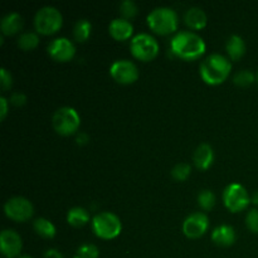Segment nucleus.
Instances as JSON below:
<instances>
[{
    "label": "nucleus",
    "instance_id": "nucleus-1",
    "mask_svg": "<svg viewBox=\"0 0 258 258\" xmlns=\"http://www.w3.org/2000/svg\"><path fill=\"white\" fill-rule=\"evenodd\" d=\"M206 49L207 45L203 38L189 30L178 32L170 40V50L181 59H197L204 54Z\"/></svg>",
    "mask_w": 258,
    "mask_h": 258
},
{
    "label": "nucleus",
    "instance_id": "nucleus-2",
    "mask_svg": "<svg viewBox=\"0 0 258 258\" xmlns=\"http://www.w3.org/2000/svg\"><path fill=\"white\" fill-rule=\"evenodd\" d=\"M232 71V63L229 58L226 55L213 53L209 54L199 67L202 80L206 83L212 86H217L223 83L228 78Z\"/></svg>",
    "mask_w": 258,
    "mask_h": 258
},
{
    "label": "nucleus",
    "instance_id": "nucleus-3",
    "mask_svg": "<svg viewBox=\"0 0 258 258\" xmlns=\"http://www.w3.org/2000/svg\"><path fill=\"white\" fill-rule=\"evenodd\" d=\"M148 25L153 32L160 35L171 34L178 29L179 18L174 9L168 7H158L148 14Z\"/></svg>",
    "mask_w": 258,
    "mask_h": 258
},
{
    "label": "nucleus",
    "instance_id": "nucleus-4",
    "mask_svg": "<svg viewBox=\"0 0 258 258\" xmlns=\"http://www.w3.org/2000/svg\"><path fill=\"white\" fill-rule=\"evenodd\" d=\"M92 229L98 238L113 239L122 231V223L112 212H100L92 218Z\"/></svg>",
    "mask_w": 258,
    "mask_h": 258
},
{
    "label": "nucleus",
    "instance_id": "nucleus-5",
    "mask_svg": "<svg viewBox=\"0 0 258 258\" xmlns=\"http://www.w3.org/2000/svg\"><path fill=\"white\" fill-rule=\"evenodd\" d=\"M63 24V17L59 10L54 7H43L35 13L34 27L40 34L50 35L60 29Z\"/></svg>",
    "mask_w": 258,
    "mask_h": 258
},
{
    "label": "nucleus",
    "instance_id": "nucleus-6",
    "mask_svg": "<svg viewBox=\"0 0 258 258\" xmlns=\"http://www.w3.org/2000/svg\"><path fill=\"white\" fill-rule=\"evenodd\" d=\"M53 128L59 135L70 136L77 133L81 125V117L77 111L70 106H63L55 110L52 117Z\"/></svg>",
    "mask_w": 258,
    "mask_h": 258
},
{
    "label": "nucleus",
    "instance_id": "nucleus-7",
    "mask_svg": "<svg viewBox=\"0 0 258 258\" xmlns=\"http://www.w3.org/2000/svg\"><path fill=\"white\" fill-rule=\"evenodd\" d=\"M130 50L135 58L149 62L158 55L159 43L151 34L139 33L131 39Z\"/></svg>",
    "mask_w": 258,
    "mask_h": 258
},
{
    "label": "nucleus",
    "instance_id": "nucleus-8",
    "mask_svg": "<svg viewBox=\"0 0 258 258\" xmlns=\"http://www.w3.org/2000/svg\"><path fill=\"white\" fill-rule=\"evenodd\" d=\"M223 203L232 213H238L248 207L251 197L242 184L232 183L223 190Z\"/></svg>",
    "mask_w": 258,
    "mask_h": 258
},
{
    "label": "nucleus",
    "instance_id": "nucleus-9",
    "mask_svg": "<svg viewBox=\"0 0 258 258\" xmlns=\"http://www.w3.org/2000/svg\"><path fill=\"white\" fill-rule=\"evenodd\" d=\"M5 216L14 222L29 221L34 213V207L29 199L24 197H13L4 204Z\"/></svg>",
    "mask_w": 258,
    "mask_h": 258
},
{
    "label": "nucleus",
    "instance_id": "nucleus-10",
    "mask_svg": "<svg viewBox=\"0 0 258 258\" xmlns=\"http://www.w3.org/2000/svg\"><path fill=\"white\" fill-rule=\"evenodd\" d=\"M110 75L121 85H131L139 78V68L128 59H117L111 64Z\"/></svg>",
    "mask_w": 258,
    "mask_h": 258
},
{
    "label": "nucleus",
    "instance_id": "nucleus-11",
    "mask_svg": "<svg viewBox=\"0 0 258 258\" xmlns=\"http://www.w3.org/2000/svg\"><path fill=\"white\" fill-rule=\"evenodd\" d=\"M209 227V219L207 214L202 213V212H196L191 213L184 219L183 222V233L185 234L188 238L197 239L201 238Z\"/></svg>",
    "mask_w": 258,
    "mask_h": 258
},
{
    "label": "nucleus",
    "instance_id": "nucleus-12",
    "mask_svg": "<svg viewBox=\"0 0 258 258\" xmlns=\"http://www.w3.org/2000/svg\"><path fill=\"white\" fill-rule=\"evenodd\" d=\"M48 54L57 62H67L76 54V47L71 39L66 37H58L48 44Z\"/></svg>",
    "mask_w": 258,
    "mask_h": 258
},
{
    "label": "nucleus",
    "instance_id": "nucleus-13",
    "mask_svg": "<svg viewBox=\"0 0 258 258\" xmlns=\"http://www.w3.org/2000/svg\"><path fill=\"white\" fill-rule=\"evenodd\" d=\"M23 248L22 237L14 229H4L0 234V251L7 258H18Z\"/></svg>",
    "mask_w": 258,
    "mask_h": 258
},
{
    "label": "nucleus",
    "instance_id": "nucleus-14",
    "mask_svg": "<svg viewBox=\"0 0 258 258\" xmlns=\"http://www.w3.org/2000/svg\"><path fill=\"white\" fill-rule=\"evenodd\" d=\"M194 165L199 169V170H207L212 166L214 161V151L209 144L203 143L199 144L197 146L196 151L193 155Z\"/></svg>",
    "mask_w": 258,
    "mask_h": 258
},
{
    "label": "nucleus",
    "instance_id": "nucleus-15",
    "mask_svg": "<svg viewBox=\"0 0 258 258\" xmlns=\"http://www.w3.org/2000/svg\"><path fill=\"white\" fill-rule=\"evenodd\" d=\"M108 32L111 37L116 40H126L133 35L134 25L130 20L123 18H116L108 25Z\"/></svg>",
    "mask_w": 258,
    "mask_h": 258
},
{
    "label": "nucleus",
    "instance_id": "nucleus-16",
    "mask_svg": "<svg viewBox=\"0 0 258 258\" xmlns=\"http://www.w3.org/2000/svg\"><path fill=\"white\" fill-rule=\"evenodd\" d=\"M236 231L232 226L222 224L216 227L212 232V241L221 247H229L236 242Z\"/></svg>",
    "mask_w": 258,
    "mask_h": 258
},
{
    "label": "nucleus",
    "instance_id": "nucleus-17",
    "mask_svg": "<svg viewBox=\"0 0 258 258\" xmlns=\"http://www.w3.org/2000/svg\"><path fill=\"white\" fill-rule=\"evenodd\" d=\"M23 18L19 13L10 12L2 18L0 22V29L3 35H14L22 29Z\"/></svg>",
    "mask_w": 258,
    "mask_h": 258
},
{
    "label": "nucleus",
    "instance_id": "nucleus-18",
    "mask_svg": "<svg viewBox=\"0 0 258 258\" xmlns=\"http://www.w3.org/2000/svg\"><path fill=\"white\" fill-rule=\"evenodd\" d=\"M184 22L191 29H203L208 22V17H207L206 12L199 7H191L189 8L184 15Z\"/></svg>",
    "mask_w": 258,
    "mask_h": 258
},
{
    "label": "nucleus",
    "instance_id": "nucleus-19",
    "mask_svg": "<svg viewBox=\"0 0 258 258\" xmlns=\"http://www.w3.org/2000/svg\"><path fill=\"white\" fill-rule=\"evenodd\" d=\"M226 49L229 59L238 60L246 53V43L238 34H232L226 43Z\"/></svg>",
    "mask_w": 258,
    "mask_h": 258
},
{
    "label": "nucleus",
    "instance_id": "nucleus-20",
    "mask_svg": "<svg viewBox=\"0 0 258 258\" xmlns=\"http://www.w3.org/2000/svg\"><path fill=\"white\" fill-rule=\"evenodd\" d=\"M90 212L82 207H73L67 213V222L73 227H83L90 222Z\"/></svg>",
    "mask_w": 258,
    "mask_h": 258
},
{
    "label": "nucleus",
    "instance_id": "nucleus-21",
    "mask_svg": "<svg viewBox=\"0 0 258 258\" xmlns=\"http://www.w3.org/2000/svg\"><path fill=\"white\" fill-rule=\"evenodd\" d=\"M33 228H34L35 233H37L38 236L48 239L53 238V237L55 236V232H57L54 224H53L49 219L43 218V217L37 218L33 222Z\"/></svg>",
    "mask_w": 258,
    "mask_h": 258
},
{
    "label": "nucleus",
    "instance_id": "nucleus-22",
    "mask_svg": "<svg viewBox=\"0 0 258 258\" xmlns=\"http://www.w3.org/2000/svg\"><path fill=\"white\" fill-rule=\"evenodd\" d=\"M92 24L88 19H78L73 27V38L77 42H86L90 38Z\"/></svg>",
    "mask_w": 258,
    "mask_h": 258
},
{
    "label": "nucleus",
    "instance_id": "nucleus-23",
    "mask_svg": "<svg viewBox=\"0 0 258 258\" xmlns=\"http://www.w3.org/2000/svg\"><path fill=\"white\" fill-rule=\"evenodd\" d=\"M17 44L23 50H32L39 44V35L35 32H24L18 37Z\"/></svg>",
    "mask_w": 258,
    "mask_h": 258
},
{
    "label": "nucleus",
    "instance_id": "nucleus-24",
    "mask_svg": "<svg viewBox=\"0 0 258 258\" xmlns=\"http://www.w3.org/2000/svg\"><path fill=\"white\" fill-rule=\"evenodd\" d=\"M198 204L203 211H211L216 206V194L209 189H203L198 194Z\"/></svg>",
    "mask_w": 258,
    "mask_h": 258
},
{
    "label": "nucleus",
    "instance_id": "nucleus-25",
    "mask_svg": "<svg viewBox=\"0 0 258 258\" xmlns=\"http://www.w3.org/2000/svg\"><path fill=\"white\" fill-rule=\"evenodd\" d=\"M257 81V77L253 75V72H251L249 70H242L238 71L236 75L233 76V82L236 83L239 87H248L252 83Z\"/></svg>",
    "mask_w": 258,
    "mask_h": 258
},
{
    "label": "nucleus",
    "instance_id": "nucleus-26",
    "mask_svg": "<svg viewBox=\"0 0 258 258\" xmlns=\"http://www.w3.org/2000/svg\"><path fill=\"white\" fill-rule=\"evenodd\" d=\"M98 256H100V251L97 246L92 243H85L78 247L73 258H98Z\"/></svg>",
    "mask_w": 258,
    "mask_h": 258
},
{
    "label": "nucleus",
    "instance_id": "nucleus-27",
    "mask_svg": "<svg viewBox=\"0 0 258 258\" xmlns=\"http://www.w3.org/2000/svg\"><path fill=\"white\" fill-rule=\"evenodd\" d=\"M191 173V166L188 163H179L171 169V176L178 181H184L189 178Z\"/></svg>",
    "mask_w": 258,
    "mask_h": 258
},
{
    "label": "nucleus",
    "instance_id": "nucleus-28",
    "mask_svg": "<svg viewBox=\"0 0 258 258\" xmlns=\"http://www.w3.org/2000/svg\"><path fill=\"white\" fill-rule=\"evenodd\" d=\"M138 5L133 0H123L120 4V14L123 19H131L138 14Z\"/></svg>",
    "mask_w": 258,
    "mask_h": 258
},
{
    "label": "nucleus",
    "instance_id": "nucleus-29",
    "mask_svg": "<svg viewBox=\"0 0 258 258\" xmlns=\"http://www.w3.org/2000/svg\"><path fill=\"white\" fill-rule=\"evenodd\" d=\"M246 226L253 233L258 234V209H251L246 216Z\"/></svg>",
    "mask_w": 258,
    "mask_h": 258
},
{
    "label": "nucleus",
    "instance_id": "nucleus-30",
    "mask_svg": "<svg viewBox=\"0 0 258 258\" xmlns=\"http://www.w3.org/2000/svg\"><path fill=\"white\" fill-rule=\"evenodd\" d=\"M0 78H2L3 91L10 90L13 85V77L7 68H2V70H0Z\"/></svg>",
    "mask_w": 258,
    "mask_h": 258
},
{
    "label": "nucleus",
    "instance_id": "nucleus-31",
    "mask_svg": "<svg viewBox=\"0 0 258 258\" xmlns=\"http://www.w3.org/2000/svg\"><path fill=\"white\" fill-rule=\"evenodd\" d=\"M9 102L12 103V105L19 107V106H23L27 103V96L23 92H13L9 98Z\"/></svg>",
    "mask_w": 258,
    "mask_h": 258
},
{
    "label": "nucleus",
    "instance_id": "nucleus-32",
    "mask_svg": "<svg viewBox=\"0 0 258 258\" xmlns=\"http://www.w3.org/2000/svg\"><path fill=\"white\" fill-rule=\"evenodd\" d=\"M9 101L7 100V98L4 97V96H2V97H0V118H2V120H4L5 118V116H7V113H8V105H9Z\"/></svg>",
    "mask_w": 258,
    "mask_h": 258
},
{
    "label": "nucleus",
    "instance_id": "nucleus-33",
    "mask_svg": "<svg viewBox=\"0 0 258 258\" xmlns=\"http://www.w3.org/2000/svg\"><path fill=\"white\" fill-rule=\"evenodd\" d=\"M44 258H64V256H63V254L60 253L58 249L49 248V249H47V251H45Z\"/></svg>",
    "mask_w": 258,
    "mask_h": 258
},
{
    "label": "nucleus",
    "instance_id": "nucleus-34",
    "mask_svg": "<svg viewBox=\"0 0 258 258\" xmlns=\"http://www.w3.org/2000/svg\"><path fill=\"white\" fill-rule=\"evenodd\" d=\"M90 138L86 133H78L77 134V138H76V141H77L78 145H85V144L88 143Z\"/></svg>",
    "mask_w": 258,
    "mask_h": 258
},
{
    "label": "nucleus",
    "instance_id": "nucleus-35",
    "mask_svg": "<svg viewBox=\"0 0 258 258\" xmlns=\"http://www.w3.org/2000/svg\"><path fill=\"white\" fill-rule=\"evenodd\" d=\"M251 202H252V203H253V204H256V206H258V190L254 191V193L252 194Z\"/></svg>",
    "mask_w": 258,
    "mask_h": 258
},
{
    "label": "nucleus",
    "instance_id": "nucleus-36",
    "mask_svg": "<svg viewBox=\"0 0 258 258\" xmlns=\"http://www.w3.org/2000/svg\"><path fill=\"white\" fill-rule=\"evenodd\" d=\"M18 258H33V257H30V256H27V254H25V256H19Z\"/></svg>",
    "mask_w": 258,
    "mask_h": 258
},
{
    "label": "nucleus",
    "instance_id": "nucleus-37",
    "mask_svg": "<svg viewBox=\"0 0 258 258\" xmlns=\"http://www.w3.org/2000/svg\"><path fill=\"white\" fill-rule=\"evenodd\" d=\"M256 77H257V83H258V72H257V76H256Z\"/></svg>",
    "mask_w": 258,
    "mask_h": 258
}]
</instances>
